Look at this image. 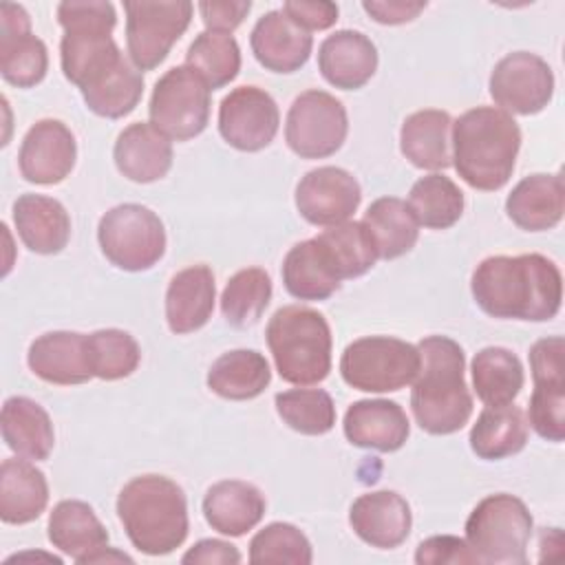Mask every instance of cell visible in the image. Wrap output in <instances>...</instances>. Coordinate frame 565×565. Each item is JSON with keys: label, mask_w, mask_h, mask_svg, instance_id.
Wrapping results in <instances>:
<instances>
[{"label": "cell", "mask_w": 565, "mask_h": 565, "mask_svg": "<svg viewBox=\"0 0 565 565\" xmlns=\"http://www.w3.org/2000/svg\"><path fill=\"white\" fill-rule=\"evenodd\" d=\"M472 298L492 318L545 322L563 300V276L543 254L488 256L472 271Z\"/></svg>", "instance_id": "1"}, {"label": "cell", "mask_w": 565, "mask_h": 565, "mask_svg": "<svg viewBox=\"0 0 565 565\" xmlns=\"http://www.w3.org/2000/svg\"><path fill=\"white\" fill-rule=\"evenodd\" d=\"M419 371L413 380L411 411L422 430L450 435L461 430L472 415V395L463 371V349L446 335L419 340Z\"/></svg>", "instance_id": "2"}, {"label": "cell", "mask_w": 565, "mask_h": 565, "mask_svg": "<svg viewBox=\"0 0 565 565\" xmlns=\"http://www.w3.org/2000/svg\"><path fill=\"white\" fill-rule=\"evenodd\" d=\"M521 128L497 106H477L452 121V166L475 190H501L514 170Z\"/></svg>", "instance_id": "3"}, {"label": "cell", "mask_w": 565, "mask_h": 565, "mask_svg": "<svg viewBox=\"0 0 565 565\" xmlns=\"http://www.w3.org/2000/svg\"><path fill=\"white\" fill-rule=\"evenodd\" d=\"M117 516L130 543L148 556H163L188 536V499L181 486L163 475L130 479L117 497Z\"/></svg>", "instance_id": "4"}, {"label": "cell", "mask_w": 565, "mask_h": 565, "mask_svg": "<svg viewBox=\"0 0 565 565\" xmlns=\"http://www.w3.org/2000/svg\"><path fill=\"white\" fill-rule=\"evenodd\" d=\"M278 375L298 386L322 382L331 371V329L327 318L300 305L280 307L265 329Z\"/></svg>", "instance_id": "5"}, {"label": "cell", "mask_w": 565, "mask_h": 565, "mask_svg": "<svg viewBox=\"0 0 565 565\" xmlns=\"http://www.w3.org/2000/svg\"><path fill=\"white\" fill-rule=\"evenodd\" d=\"M532 527L527 505L514 494L499 492L472 508L466 521V543L479 563L525 565Z\"/></svg>", "instance_id": "6"}, {"label": "cell", "mask_w": 565, "mask_h": 565, "mask_svg": "<svg viewBox=\"0 0 565 565\" xmlns=\"http://www.w3.org/2000/svg\"><path fill=\"white\" fill-rule=\"evenodd\" d=\"M419 371L415 344L391 335H364L347 344L340 358L342 380L364 393H391L408 386Z\"/></svg>", "instance_id": "7"}, {"label": "cell", "mask_w": 565, "mask_h": 565, "mask_svg": "<svg viewBox=\"0 0 565 565\" xmlns=\"http://www.w3.org/2000/svg\"><path fill=\"white\" fill-rule=\"evenodd\" d=\"M102 254L124 271H146L166 254V227L146 205L121 203L110 207L97 225Z\"/></svg>", "instance_id": "8"}, {"label": "cell", "mask_w": 565, "mask_h": 565, "mask_svg": "<svg viewBox=\"0 0 565 565\" xmlns=\"http://www.w3.org/2000/svg\"><path fill=\"white\" fill-rule=\"evenodd\" d=\"M210 90L207 82L192 66H172L152 88L150 124L174 141L201 135L210 121Z\"/></svg>", "instance_id": "9"}, {"label": "cell", "mask_w": 565, "mask_h": 565, "mask_svg": "<svg viewBox=\"0 0 565 565\" xmlns=\"http://www.w3.org/2000/svg\"><path fill=\"white\" fill-rule=\"evenodd\" d=\"M124 11L130 62L139 71H152L168 57L174 42L190 26L194 4L188 0H126Z\"/></svg>", "instance_id": "10"}, {"label": "cell", "mask_w": 565, "mask_h": 565, "mask_svg": "<svg viewBox=\"0 0 565 565\" xmlns=\"http://www.w3.org/2000/svg\"><path fill=\"white\" fill-rule=\"evenodd\" d=\"M349 132L347 108L327 90L300 93L287 113L285 141L302 159H324L335 154Z\"/></svg>", "instance_id": "11"}, {"label": "cell", "mask_w": 565, "mask_h": 565, "mask_svg": "<svg viewBox=\"0 0 565 565\" xmlns=\"http://www.w3.org/2000/svg\"><path fill=\"white\" fill-rule=\"evenodd\" d=\"M488 88L501 110L536 115L552 102L554 73L536 53L514 51L494 64Z\"/></svg>", "instance_id": "12"}, {"label": "cell", "mask_w": 565, "mask_h": 565, "mask_svg": "<svg viewBox=\"0 0 565 565\" xmlns=\"http://www.w3.org/2000/svg\"><path fill=\"white\" fill-rule=\"evenodd\" d=\"M280 124L274 97L258 86H238L230 90L218 106V132L241 152L267 148Z\"/></svg>", "instance_id": "13"}, {"label": "cell", "mask_w": 565, "mask_h": 565, "mask_svg": "<svg viewBox=\"0 0 565 565\" xmlns=\"http://www.w3.org/2000/svg\"><path fill=\"white\" fill-rule=\"evenodd\" d=\"M362 188L358 179L335 166L309 170L296 185V207L311 225H338L360 207Z\"/></svg>", "instance_id": "14"}, {"label": "cell", "mask_w": 565, "mask_h": 565, "mask_svg": "<svg viewBox=\"0 0 565 565\" xmlns=\"http://www.w3.org/2000/svg\"><path fill=\"white\" fill-rule=\"evenodd\" d=\"M49 71L46 44L31 33V18L24 7L0 4V73L7 84L31 88Z\"/></svg>", "instance_id": "15"}, {"label": "cell", "mask_w": 565, "mask_h": 565, "mask_svg": "<svg viewBox=\"0 0 565 565\" xmlns=\"http://www.w3.org/2000/svg\"><path fill=\"white\" fill-rule=\"evenodd\" d=\"M77 143L71 128L60 119L35 121L18 152V166L24 181L35 185H55L75 168Z\"/></svg>", "instance_id": "16"}, {"label": "cell", "mask_w": 565, "mask_h": 565, "mask_svg": "<svg viewBox=\"0 0 565 565\" xmlns=\"http://www.w3.org/2000/svg\"><path fill=\"white\" fill-rule=\"evenodd\" d=\"M353 532L371 547H399L413 527V512L408 501L393 490H377L360 494L349 510Z\"/></svg>", "instance_id": "17"}, {"label": "cell", "mask_w": 565, "mask_h": 565, "mask_svg": "<svg viewBox=\"0 0 565 565\" xmlns=\"http://www.w3.org/2000/svg\"><path fill=\"white\" fill-rule=\"evenodd\" d=\"M29 369L49 384H84L93 375L88 335L77 331H49L35 338L26 353Z\"/></svg>", "instance_id": "18"}, {"label": "cell", "mask_w": 565, "mask_h": 565, "mask_svg": "<svg viewBox=\"0 0 565 565\" xmlns=\"http://www.w3.org/2000/svg\"><path fill=\"white\" fill-rule=\"evenodd\" d=\"M252 53L271 73H294L307 64L313 38L282 9L267 11L252 29Z\"/></svg>", "instance_id": "19"}, {"label": "cell", "mask_w": 565, "mask_h": 565, "mask_svg": "<svg viewBox=\"0 0 565 565\" xmlns=\"http://www.w3.org/2000/svg\"><path fill=\"white\" fill-rule=\"evenodd\" d=\"M344 437L358 448H373L380 452L399 450L411 424L404 408L391 399H358L344 413Z\"/></svg>", "instance_id": "20"}, {"label": "cell", "mask_w": 565, "mask_h": 565, "mask_svg": "<svg viewBox=\"0 0 565 565\" xmlns=\"http://www.w3.org/2000/svg\"><path fill=\"white\" fill-rule=\"evenodd\" d=\"M322 77L342 90L362 88L377 71V49L362 31L342 29L322 40L318 49Z\"/></svg>", "instance_id": "21"}, {"label": "cell", "mask_w": 565, "mask_h": 565, "mask_svg": "<svg viewBox=\"0 0 565 565\" xmlns=\"http://www.w3.org/2000/svg\"><path fill=\"white\" fill-rule=\"evenodd\" d=\"M79 93L90 113L106 119H119L137 108L143 95V75L124 57V53H119L90 73L79 84Z\"/></svg>", "instance_id": "22"}, {"label": "cell", "mask_w": 565, "mask_h": 565, "mask_svg": "<svg viewBox=\"0 0 565 565\" xmlns=\"http://www.w3.org/2000/svg\"><path fill=\"white\" fill-rule=\"evenodd\" d=\"M113 159L126 179L135 183H152L170 172L172 143L152 124L135 121L119 132Z\"/></svg>", "instance_id": "23"}, {"label": "cell", "mask_w": 565, "mask_h": 565, "mask_svg": "<svg viewBox=\"0 0 565 565\" xmlns=\"http://www.w3.org/2000/svg\"><path fill=\"white\" fill-rule=\"evenodd\" d=\"M216 285L207 265H192L170 278L166 291V320L172 333H192L201 329L214 311Z\"/></svg>", "instance_id": "24"}, {"label": "cell", "mask_w": 565, "mask_h": 565, "mask_svg": "<svg viewBox=\"0 0 565 565\" xmlns=\"http://www.w3.org/2000/svg\"><path fill=\"white\" fill-rule=\"evenodd\" d=\"M13 223L22 243L35 254H60L71 238L66 207L44 194H20L13 201Z\"/></svg>", "instance_id": "25"}, {"label": "cell", "mask_w": 565, "mask_h": 565, "mask_svg": "<svg viewBox=\"0 0 565 565\" xmlns=\"http://www.w3.org/2000/svg\"><path fill=\"white\" fill-rule=\"evenodd\" d=\"M285 289L298 300H327L340 289L342 276L320 238L296 243L282 260Z\"/></svg>", "instance_id": "26"}, {"label": "cell", "mask_w": 565, "mask_h": 565, "mask_svg": "<svg viewBox=\"0 0 565 565\" xmlns=\"http://www.w3.org/2000/svg\"><path fill=\"white\" fill-rule=\"evenodd\" d=\"M265 505V497L254 483L225 479L207 488L203 497V516L212 530L225 536H243L260 523Z\"/></svg>", "instance_id": "27"}, {"label": "cell", "mask_w": 565, "mask_h": 565, "mask_svg": "<svg viewBox=\"0 0 565 565\" xmlns=\"http://www.w3.org/2000/svg\"><path fill=\"white\" fill-rule=\"evenodd\" d=\"M565 210V185L561 174H530L521 179L505 199V212L525 232L552 230Z\"/></svg>", "instance_id": "28"}, {"label": "cell", "mask_w": 565, "mask_h": 565, "mask_svg": "<svg viewBox=\"0 0 565 565\" xmlns=\"http://www.w3.org/2000/svg\"><path fill=\"white\" fill-rule=\"evenodd\" d=\"M49 541L75 563L88 558L108 545V532L86 501L64 499L49 514Z\"/></svg>", "instance_id": "29"}, {"label": "cell", "mask_w": 565, "mask_h": 565, "mask_svg": "<svg viewBox=\"0 0 565 565\" xmlns=\"http://www.w3.org/2000/svg\"><path fill=\"white\" fill-rule=\"evenodd\" d=\"M49 503V483L26 459H4L0 466V519L9 525L35 521Z\"/></svg>", "instance_id": "30"}, {"label": "cell", "mask_w": 565, "mask_h": 565, "mask_svg": "<svg viewBox=\"0 0 565 565\" xmlns=\"http://www.w3.org/2000/svg\"><path fill=\"white\" fill-rule=\"evenodd\" d=\"M452 119L446 110L424 108L408 115L399 130L402 154L422 170H446L452 166L450 154Z\"/></svg>", "instance_id": "31"}, {"label": "cell", "mask_w": 565, "mask_h": 565, "mask_svg": "<svg viewBox=\"0 0 565 565\" xmlns=\"http://www.w3.org/2000/svg\"><path fill=\"white\" fill-rule=\"evenodd\" d=\"M2 439L4 444L24 459L44 461L53 446L55 433L49 413L24 395L9 397L2 406Z\"/></svg>", "instance_id": "32"}, {"label": "cell", "mask_w": 565, "mask_h": 565, "mask_svg": "<svg viewBox=\"0 0 565 565\" xmlns=\"http://www.w3.org/2000/svg\"><path fill=\"white\" fill-rule=\"evenodd\" d=\"M527 433L530 424L519 406H486L470 428V448L486 461L505 459L525 448Z\"/></svg>", "instance_id": "33"}, {"label": "cell", "mask_w": 565, "mask_h": 565, "mask_svg": "<svg viewBox=\"0 0 565 565\" xmlns=\"http://www.w3.org/2000/svg\"><path fill=\"white\" fill-rule=\"evenodd\" d=\"M271 382V369L263 353L234 349L218 355L207 371V388L223 399L245 402L258 397Z\"/></svg>", "instance_id": "34"}, {"label": "cell", "mask_w": 565, "mask_h": 565, "mask_svg": "<svg viewBox=\"0 0 565 565\" xmlns=\"http://www.w3.org/2000/svg\"><path fill=\"white\" fill-rule=\"evenodd\" d=\"M362 225L366 227L377 258L393 260L411 252L419 236V223L406 201L397 196L375 199L364 212Z\"/></svg>", "instance_id": "35"}, {"label": "cell", "mask_w": 565, "mask_h": 565, "mask_svg": "<svg viewBox=\"0 0 565 565\" xmlns=\"http://www.w3.org/2000/svg\"><path fill=\"white\" fill-rule=\"evenodd\" d=\"M470 373L475 393L486 406L512 404L525 382L521 360L505 347H486L475 353Z\"/></svg>", "instance_id": "36"}, {"label": "cell", "mask_w": 565, "mask_h": 565, "mask_svg": "<svg viewBox=\"0 0 565 565\" xmlns=\"http://www.w3.org/2000/svg\"><path fill=\"white\" fill-rule=\"evenodd\" d=\"M408 207L419 225L428 230H448L463 214V192L452 179L433 172L413 183Z\"/></svg>", "instance_id": "37"}, {"label": "cell", "mask_w": 565, "mask_h": 565, "mask_svg": "<svg viewBox=\"0 0 565 565\" xmlns=\"http://www.w3.org/2000/svg\"><path fill=\"white\" fill-rule=\"evenodd\" d=\"M269 300H271L269 274L260 267H245L227 280L221 294V311L232 327L243 329L260 320Z\"/></svg>", "instance_id": "38"}, {"label": "cell", "mask_w": 565, "mask_h": 565, "mask_svg": "<svg viewBox=\"0 0 565 565\" xmlns=\"http://www.w3.org/2000/svg\"><path fill=\"white\" fill-rule=\"evenodd\" d=\"M185 64L192 66L212 90L223 88L236 79L241 71L238 42L230 33L203 31L188 46Z\"/></svg>", "instance_id": "39"}, {"label": "cell", "mask_w": 565, "mask_h": 565, "mask_svg": "<svg viewBox=\"0 0 565 565\" xmlns=\"http://www.w3.org/2000/svg\"><path fill=\"white\" fill-rule=\"evenodd\" d=\"M274 402L278 417L300 435H324L335 424V404L322 388H289Z\"/></svg>", "instance_id": "40"}, {"label": "cell", "mask_w": 565, "mask_h": 565, "mask_svg": "<svg viewBox=\"0 0 565 565\" xmlns=\"http://www.w3.org/2000/svg\"><path fill=\"white\" fill-rule=\"evenodd\" d=\"M318 238L333 256L342 280L366 274L377 260L375 245L362 221H344L331 225L329 230L318 234Z\"/></svg>", "instance_id": "41"}, {"label": "cell", "mask_w": 565, "mask_h": 565, "mask_svg": "<svg viewBox=\"0 0 565 565\" xmlns=\"http://www.w3.org/2000/svg\"><path fill=\"white\" fill-rule=\"evenodd\" d=\"M88 355L93 375L106 382L132 375L141 362L137 340L121 329H99L88 333Z\"/></svg>", "instance_id": "42"}, {"label": "cell", "mask_w": 565, "mask_h": 565, "mask_svg": "<svg viewBox=\"0 0 565 565\" xmlns=\"http://www.w3.org/2000/svg\"><path fill=\"white\" fill-rule=\"evenodd\" d=\"M313 558L309 539L291 523L274 521L258 530L249 541V563H289L309 565Z\"/></svg>", "instance_id": "43"}, {"label": "cell", "mask_w": 565, "mask_h": 565, "mask_svg": "<svg viewBox=\"0 0 565 565\" xmlns=\"http://www.w3.org/2000/svg\"><path fill=\"white\" fill-rule=\"evenodd\" d=\"M527 424L547 441L565 439V382H534Z\"/></svg>", "instance_id": "44"}, {"label": "cell", "mask_w": 565, "mask_h": 565, "mask_svg": "<svg viewBox=\"0 0 565 565\" xmlns=\"http://www.w3.org/2000/svg\"><path fill=\"white\" fill-rule=\"evenodd\" d=\"M417 565H461V563H479L470 545L450 534H439L422 541L415 552Z\"/></svg>", "instance_id": "45"}, {"label": "cell", "mask_w": 565, "mask_h": 565, "mask_svg": "<svg viewBox=\"0 0 565 565\" xmlns=\"http://www.w3.org/2000/svg\"><path fill=\"white\" fill-rule=\"evenodd\" d=\"M565 342L561 335L536 340L530 349V369L534 382H565Z\"/></svg>", "instance_id": "46"}, {"label": "cell", "mask_w": 565, "mask_h": 565, "mask_svg": "<svg viewBox=\"0 0 565 565\" xmlns=\"http://www.w3.org/2000/svg\"><path fill=\"white\" fill-rule=\"evenodd\" d=\"M252 2L249 0H203L199 2V13L207 31H221L232 33L249 13Z\"/></svg>", "instance_id": "47"}, {"label": "cell", "mask_w": 565, "mask_h": 565, "mask_svg": "<svg viewBox=\"0 0 565 565\" xmlns=\"http://www.w3.org/2000/svg\"><path fill=\"white\" fill-rule=\"evenodd\" d=\"M282 11L307 31H324L338 20L335 2H307V0H287Z\"/></svg>", "instance_id": "48"}, {"label": "cell", "mask_w": 565, "mask_h": 565, "mask_svg": "<svg viewBox=\"0 0 565 565\" xmlns=\"http://www.w3.org/2000/svg\"><path fill=\"white\" fill-rule=\"evenodd\" d=\"M362 9L380 24H404L415 20L426 2L422 0H364Z\"/></svg>", "instance_id": "49"}, {"label": "cell", "mask_w": 565, "mask_h": 565, "mask_svg": "<svg viewBox=\"0 0 565 565\" xmlns=\"http://www.w3.org/2000/svg\"><path fill=\"white\" fill-rule=\"evenodd\" d=\"M181 563L185 565H196V563H203V565H236L241 563V552L227 543V541H221V539H203L199 543H194L181 558Z\"/></svg>", "instance_id": "50"}]
</instances>
